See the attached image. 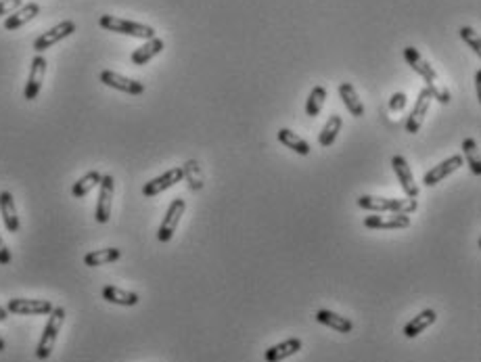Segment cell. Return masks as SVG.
Masks as SVG:
<instances>
[{
  "instance_id": "obj_33",
  "label": "cell",
  "mask_w": 481,
  "mask_h": 362,
  "mask_svg": "<svg viewBox=\"0 0 481 362\" xmlns=\"http://www.w3.org/2000/svg\"><path fill=\"white\" fill-rule=\"evenodd\" d=\"M406 103H408L406 94H404V92H396V94L390 99V109H392V111H402V109L406 107Z\"/></svg>"
},
{
  "instance_id": "obj_7",
  "label": "cell",
  "mask_w": 481,
  "mask_h": 362,
  "mask_svg": "<svg viewBox=\"0 0 481 362\" xmlns=\"http://www.w3.org/2000/svg\"><path fill=\"white\" fill-rule=\"evenodd\" d=\"M98 80H101L105 86L115 88V90H119V92H126V94H132V96H138V94L145 92V84H142V82H136V80L126 78V75H121V73H117V71H111V69H103L101 75H98Z\"/></svg>"
},
{
  "instance_id": "obj_34",
  "label": "cell",
  "mask_w": 481,
  "mask_h": 362,
  "mask_svg": "<svg viewBox=\"0 0 481 362\" xmlns=\"http://www.w3.org/2000/svg\"><path fill=\"white\" fill-rule=\"evenodd\" d=\"M19 6H21V0H0V17L2 15H10Z\"/></svg>"
},
{
  "instance_id": "obj_4",
  "label": "cell",
  "mask_w": 481,
  "mask_h": 362,
  "mask_svg": "<svg viewBox=\"0 0 481 362\" xmlns=\"http://www.w3.org/2000/svg\"><path fill=\"white\" fill-rule=\"evenodd\" d=\"M73 31H75V21L65 19V21L57 23L54 27H50L48 31H44L42 36H38V38L34 40V50H36V55H42L46 48L54 46L57 42H61V40H65V38H69Z\"/></svg>"
},
{
  "instance_id": "obj_23",
  "label": "cell",
  "mask_w": 481,
  "mask_h": 362,
  "mask_svg": "<svg viewBox=\"0 0 481 362\" xmlns=\"http://www.w3.org/2000/svg\"><path fill=\"white\" fill-rule=\"evenodd\" d=\"M358 208L362 210H369V212H381V214H387V212H396V199H387V197H375V195H360L356 199Z\"/></svg>"
},
{
  "instance_id": "obj_32",
  "label": "cell",
  "mask_w": 481,
  "mask_h": 362,
  "mask_svg": "<svg viewBox=\"0 0 481 362\" xmlns=\"http://www.w3.org/2000/svg\"><path fill=\"white\" fill-rule=\"evenodd\" d=\"M415 210H417V199H396V212L394 214L410 216Z\"/></svg>"
},
{
  "instance_id": "obj_36",
  "label": "cell",
  "mask_w": 481,
  "mask_h": 362,
  "mask_svg": "<svg viewBox=\"0 0 481 362\" xmlns=\"http://www.w3.org/2000/svg\"><path fill=\"white\" fill-rule=\"evenodd\" d=\"M475 90H478V96L481 99V69L475 71Z\"/></svg>"
},
{
  "instance_id": "obj_31",
  "label": "cell",
  "mask_w": 481,
  "mask_h": 362,
  "mask_svg": "<svg viewBox=\"0 0 481 362\" xmlns=\"http://www.w3.org/2000/svg\"><path fill=\"white\" fill-rule=\"evenodd\" d=\"M459 36L469 44V48L475 52V55H481V40H480V34L473 29V27H461L459 29Z\"/></svg>"
},
{
  "instance_id": "obj_16",
  "label": "cell",
  "mask_w": 481,
  "mask_h": 362,
  "mask_svg": "<svg viewBox=\"0 0 481 362\" xmlns=\"http://www.w3.org/2000/svg\"><path fill=\"white\" fill-rule=\"evenodd\" d=\"M299 350H302V340L291 338V340H285V342H281V344L268 348L266 354H264V359H266V362H283L285 359L295 356Z\"/></svg>"
},
{
  "instance_id": "obj_28",
  "label": "cell",
  "mask_w": 481,
  "mask_h": 362,
  "mask_svg": "<svg viewBox=\"0 0 481 362\" xmlns=\"http://www.w3.org/2000/svg\"><path fill=\"white\" fill-rule=\"evenodd\" d=\"M325 101H327V88L325 86H314L312 92L308 94V101H306V115L316 117L323 111Z\"/></svg>"
},
{
  "instance_id": "obj_30",
  "label": "cell",
  "mask_w": 481,
  "mask_h": 362,
  "mask_svg": "<svg viewBox=\"0 0 481 362\" xmlns=\"http://www.w3.org/2000/svg\"><path fill=\"white\" fill-rule=\"evenodd\" d=\"M182 172H184V178L188 180V187H191L193 191H199V189L203 187V176H201L199 164H197L195 159L186 161V164L182 166Z\"/></svg>"
},
{
  "instance_id": "obj_27",
  "label": "cell",
  "mask_w": 481,
  "mask_h": 362,
  "mask_svg": "<svg viewBox=\"0 0 481 362\" xmlns=\"http://www.w3.org/2000/svg\"><path fill=\"white\" fill-rule=\"evenodd\" d=\"M341 126H343L341 115H331V117H329V122L323 126V130H320V134H318V143H320V147H331V145L335 143L337 134L341 132Z\"/></svg>"
},
{
  "instance_id": "obj_13",
  "label": "cell",
  "mask_w": 481,
  "mask_h": 362,
  "mask_svg": "<svg viewBox=\"0 0 481 362\" xmlns=\"http://www.w3.org/2000/svg\"><path fill=\"white\" fill-rule=\"evenodd\" d=\"M392 168H394V172H396V176H398V180H400V184L404 189V193L408 195V199H417L419 197V187H417V182L413 178V170L408 168L406 159L402 155H394L392 157Z\"/></svg>"
},
{
  "instance_id": "obj_2",
  "label": "cell",
  "mask_w": 481,
  "mask_h": 362,
  "mask_svg": "<svg viewBox=\"0 0 481 362\" xmlns=\"http://www.w3.org/2000/svg\"><path fill=\"white\" fill-rule=\"evenodd\" d=\"M98 25L107 31H115V34H124V36H132V38H140V40H151L155 38V27L147 25V23H138V21H128L115 15H101Z\"/></svg>"
},
{
  "instance_id": "obj_21",
  "label": "cell",
  "mask_w": 481,
  "mask_h": 362,
  "mask_svg": "<svg viewBox=\"0 0 481 362\" xmlns=\"http://www.w3.org/2000/svg\"><path fill=\"white\" fill-rule=\"evenodd\" d=\"M339 96L343 101V105L348 107V111L354 115V117H362L364 115V105H362V99L358 96L354 84L350 82H341L339 84Z\"/></svg>"
},
{
  "instance_id": "obj_18",
  "label": "cell",
  "mask_w": 481,
  "mask_h": 362,
  "mask_svg": "<svg viewBox=\"0 0 481 362\" xmlns=\"http://www.w3.org/2000/svg\"><path fill=\"white\" fill-rule=\"evenodd\" d=\"M438 321V314H436V310H431V308H427V310H423V312H419L417 317H413V321L404 327V338H408V340H415L417 335H421L425 329H429L434 323Z\"/></svg>"
},
{
  "instance_id": "obj_19",
  "label": "cell",
  "mask_w": 481,
  "mask_h": 362,
  "mask_svg": "<svg viewBox=\"0 0 481 362\" xmlns=\"http://www.w3.org/2000/svg\"><path fill=\"white\" fill-rule=\"evenodd\" d=\"M0 214L4 220V226L8 233H19V216H17V208H15V199L8 191L0 193Z\"/></svg>"
},
{
  "instance_id": "obj_11",
  "label": "cell",
  "mask_w": 481,
  "mask_h": 362,
  "mask_svg": "<svg viewBox=\"0 0 481 362\" xmlns=\"http://www.w3.org/2000/svg\"><path fill=\"white\" fill-rule=\"evenodd\" d=\"M429 107H431V92L427 88H423L419 92V99H417L415 107H413V113L406 120V132L408 134H417L421 130V126L425 122V115L429 113Z\"/></svg>"
},
{
  "instance_id": "obj_38",
  "label": "cell",
  "mask_w": 481,
  "mask_h": 362,
  "mask_svg": "<svg viewBox=\"0 0 481 362\" xmlns=\"http://www.w3.org/2000/svg\"><path fill=\"white\" fill-rule=\"evenodd\" d=\"M6 350V344H4V340L0 338V352H4Z\"/></svg>"
},
{
  "instance_id": "obj_9",
  "label": "cell",
  "mask_w": 481,
  "mask_h": 362,
  "mask_svg": "<svg viewBox=\"0 0 481 362\" xmlns=\"http://www.w3.org/2000/svg\"><path fill=\"white\" fill-rule=\"evenodd\" d=\"M113 189H115V182H113V176H103L101 182H98V201H96V222L98 224H107L109 218H111V203H113Z\"/></svg>"
},
{
  "instance_id": "obj_8",
  "label": "cell",
  "mask_w": 481,
  "mask_h": 362,
  "mask_svg": "<svg viewBox=\"0 0 481 362\" xmlns=\"http://www.w3.org/2000/svg\"><path fill=\"white\" fill-rule=\"evenodd\" d=\"M46 59L42 55H36L31 59V67H29V75H27V84H25V90H23V99L25 101H34L38 99L40 90H42V84H44V75H46Z\"/></svg>"
},
{
  "instance_id": "obj_5",
  "label": "cell",
  "mask_w": 481,
  "mask_h": 362,
  "mask_svg": "<svg viewBox=\"0 0 481 362\" xmlns=\"http://www.w3.org/2000/svg\"><path fill=\"white\" fill-rule=\"evenodd\" d=\"M52 302L48 300H23V298H13L6 304V312L10 314H21V317H44L52 312Z\"/></svg>"
},
{
  "instance_id": "obj_1",
  "label": "cell",
  "mask_w": 481,
  "mask_h": 362,
  "mask_svg": "<svg viewBox=\"0 0 481 362\" xmlns=\"http://www.w3.org/2000/svg\"><path fill=\"white\" fill-rule=\"evenodd\" d=\"M404 59H406V63L427 82V90L431 92V99H436V101L442 103V105H448V103L452 101L450 90L442 84L438 71L421 57V52H419L415 46H406V48H404Z\"/></svg>"
},
{
  "instance_id": "obj_26",
  "label": "cell",
  "mask_w": 481,
  "mask_h": 362,
  "mask_svg": "<svg viewBox=\"0 0 481 362\" xmlns=\"http://www.w3.org/2000/svg\"><path fill=\"white\" fill-rule=\"evenodd\" d=\"M101 178H103V174L101 172H96V170H92V172H88V174H84L73 187H71V195L75 197V199H82V197H86L94 187H98V182H101Z\"/></svg>"
},
{
  "instance_id": "obj_15",
  "label": "cell",
  "mask_w": 481,
  "mask_h": 362,
  "mask_svg": "<svg viewBox=\"0 0 481 362\" xmlns=\"http://www.w3.org/2000/svg\"><path fill=\"white\" fill-rule=\"evenodd\" d=\"M40 13V4L38 2H27L21 4L17 10H13L6 19H4V29H17L23 27L25 23H29L31 19H36Z\"/></svg>"
},
{
  "instance_id": "obj_20",
  "label": "cell",
  "mask_w": 481,
  "mask_h": 362,
  "mask_svg": "<svg viewBox=\"0 0 481 362\" xmlns=\"http://www.w3.org/2000/svg\"><path fill=\"white\" fill-rule=\"evenodd\" d=\"M103 300H107L109 304H117V306H136L140 302L138 294L134 291H126V289H119L115 285H105L103 287Z\"/></svg>"
},
{
  "instance_id": "obj_14",
  "label": "cell",
  "mask_w": 481,
  "mask_h": 362,
  "mask_svg": "<svg viewBox=\"0 0 481 362\" xmlns=\"http://www.w3.org/2000/svg\"><path fill=\"white\" fill-rule=\"evenodd\" d=\"M367 229H379V231H396V229H408L410 226V216L404 214H392L387 216H369L364 220Z\"/></svg>"
},
{
  "instance_id": "obj_10",
  "label": "cell",
  "mask_w": 481,
  "mask_h": 362,
  "mask_svg": "<svg viewBox=\"0 0 481 362\" xmlns=\"http://www.w3.org/2000/svg\"><path fill=\"white\" fill-rule=\"evenodd\" d=\"M182 178H184L182 168H172V170L163 172L161 176L149 180V182L142 187V195H145V197H155V195H159V193L172 189V187H174L176 182H180Z\"/></svg>"
},
{
  "instance_id": "obj_3",
  "label": "cell",
  "mask_w": 481,
  "mask_h": 362,
  "mask_svg": "<svg viewBox=\"0 0 481 362\" xmlns=\"http://www.w3.org/2000/svg\"><path fill=\"white\" fill-rule=\"evenodd\" d=\"M48 317L50 319H48V323H46V327L42 331V338L38 342V348H36V359L38 361L50 359V354L54 350V344H57V338L61 333V327L65 323V308L57 306V308H52V312Z\"/></svg>"
},
{
  "instance_id": "obj_12",
  "label": "cell",
  "mask_w": 481,
  "mask_h": 362,
  "mask_svg": "<svg viewBox=\"0 0 481 362\" xmlns=\"http://www.w3.org/2000/svg\"><path fill=\"white\" fill-rule=\"evenodd\" d=\"M463 155H452L444 161H440L438 166H434L425 176H423V182L425 187H436L438 182H442L444 178H448L450 174H454L461 166H463Z\"/></svg>"
},
{
  "instance_id": "obj_17",
  "label": "cell",
  "mask_w": 481,
  "mask_h": 362,
  "mask_svg": "<svg viewBox=\"0 0 481 362\" xmlns=\"http://www.w3.org/2000/svg\"><path fill=\"white\" fill-rule=\"evenodd\" d=\"M163 40L161 38H151V40H147L142 46H138L132 55H130V61L134 63V65H147L151 59H155L161 50H163Z\"/></svg>"
},
{
  "instance_id": "obj_37",
  "label": "cell",
  "mask_w": 481,
  "mask_h": 362,
  "mask_svg": "<svg viewBox=\"0 0 481 362\" xmlns=\"http://www.w3.org/2000/svg\"><path fill=\"white\" fill-rule=\"evenodd\" d=\"M6 319H8V312H6V308L0 306V323H4Z\"/></svg>"
},
{
  "instance_id": "obj_35",
  "label": "cell",
  "mask_w": 481,
  "mask_h": 362,
  "mask_svg": "<svg viewBox=\"0 0 481 362\" xmlns=\"http://www.w3.org/2000/svg\"><path fill=\"white\" fill-rule=\"evenodd\" d=\"M10 252H8V247L4 245V241H2V237H0V264L2 266H6V264H10Z\"/></svg>"
},
{
  "instance_id": "obj_6",
  "label": "cell",
  "mask_w": 481,
  "mask_h": 362,
  "mask_svg": "<svg viewBox=\"0 0 481 362\" xmlns=\"http://www.w3.org/2000/svg\"><path fill=\"white\" fill-rule=\"evenodd\" d=\"M184 210H186L184 199H174V201L170 203V208L165 210V216H163V220H161V226H159V231H157V239H159L161 243L172 241V237H174V233H176V229H178V222H180V218H182V214H184Z\"/></svg>"
},
{
  "instance_id": "obj_24",
  "label": "cell",
  "mask_w": 481,
  "mask_h": 362,
  "mask_svg": "<svg viewBox=\"0 0 481 362\" xmlns=\"http://www.w3.org/2000/svg\"><path fill=\"white\" fill-rule=\"evenodd\" d=\"M119 258H121V249H117V247L94 249V252H90V254L84 256V264L90 266V268H96V266H105V264L117 262Z\"/></svg>"
},
{
  "instance_id": "obj_29",
  "label": "cell",
  "mask_w": 481,
  "mask_h": 362,
  "mask_svg": "<svg viewBox=\"0 0 481 362\" xmlns=\"http://www.w3.org/2000/svg\"><path fill=\"white\" fill-rule=\"evenodd\" d=\"M463 153H465V161L469 164V168H471V172L475 174V176H480L481 174V161H480V149H478V143H475V138H467L465 143H463Z\"/></svg>"
},
{
  "instance_id": "obj_22",
  "label": "cell",
  "mask_w": 481,
  "mask_h": 362,
  "mask_svg": "<svg viewBox=\"0 0 481 362\" xmlns=\"http://www.w3.org/2000/svg\"><path fill=\"white\" fill-rule=\"evenodd\" d=\"M314 319L320 325H325L329 329H335L337 333H352V329H354V323L350 319L339 317L337 312H331V310H318Z\"/></svg>"
},
{
  "instance_id": "obj_25",
  "label": "cell",
  "mask_w": 481,
  "mask_h": 362,
  "mask_svg": "<svg viewBox=\"0 0 481 362\" xmlns=\"http://www.w3.org/2000/svg\"><path fill=\"white\" fill-rule=\"evenodd\" d=\"M279 143H283L287 149H291V151H295L297 155H310V151H312V147L302 138V136H297L293 130H289V128H281L279 130Z\"/></svg>"
}]
</instances>
